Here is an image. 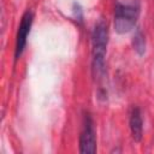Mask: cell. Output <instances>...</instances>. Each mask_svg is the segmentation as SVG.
Returning <instances> with one entry per match:
<instances>
[{
  "mask_svg": "<svg viewBox=\"0 0 154 154\" xmlns=\"http://www.w3.org/2000/svg\"><path fill=\"white\" fill-rule=\"evenodd\" d=\"M108 45V26L102 19L99 20L91 32V70L95 78L100 79L105 75L106 52Z\"/></svg>",
  "mask_w": 154,
  "mask_h": 154,
  "instance_id": "6da1fadb",
  "label": "cell"
},
{
  "mask_svg": "<svg viewBox=\"0 0 154 154\" xmlns=\"http://www.w3.org/2000/svg\"><path fill=\"white\" fill-rule=\"evenodd\" d=\"M141 5L138 0H132L129 2L117 1L114 7V30L118 34H126L131 31L140 17Z\"/></svg>",
  "mask_w": 154,
  "mask_h": 154,
  "instance_id": "7a4b0ae2",
  "label": "cell"
},
{
  "mask_svg": "<svg viewBox=\"0 0 154 154\" xmlns=\"http://www.w3.org/2000/svg\"><path fill=\"white\" fill-rule=\"evenodd\" d=\"M79 152L81 153H96V132L91 116L85 112L83 114L82 130L79 135Z\"/></svg>",
  "mask_w": 154,
  "mask_h": 154,
  "instance_id": "3957f363",
  "label": "cell"
},
{
  "mask_svg": "<svg viewBox=\"0 0 154 154\" xmlns=\"http://www.w3.org/2000/svg\"><path fill=\"white\" fill-rule=\"evenodd\" d=\"M32 22H34V13L31 10H26L22 16L18 31H17V36H16V46H14V60L16 61L20 58V55L23 54L25 49L28 36L32 26Z\"/></svg>",
  "mask_w": 154,
  "mask_h": 154,
  "instance_id": "277c9868",
  "label": "cell"
},
{
  "mask_svg": "<svg viewBox=\"0 0 154 154\" xmlns=\"http://www.w3.org/2000/svg\"><path fill=\"white\" fill-rule=\"evenodd\" d=\"M129 128L132 138L136 142H140L143 136V119L141 109L137 106H134L129 113Z\"/></svg>",
  "mask_w": 154,
  "mask_h": 154,
  "instance_id": "5b68a950",
  "label": "cell"
},
{
  "mask_svg": "<svg viewBox=\"0 0 154 154\" xmlns=\"http://www.w3.org/2000/svg\"><path fill=\"white\" fill-rule=\"evenodd\" d=\"M132 46H134V49L137 52V54L142 55L144 52H146V37L143 35V32L137 29L136 32L134 34V37H132Z\"/></svg>",
  "mask_w": 154,
  "mask_h": 154,
  "instance_id": "8992f818",
  "label": "cell"
}]
</instances>
